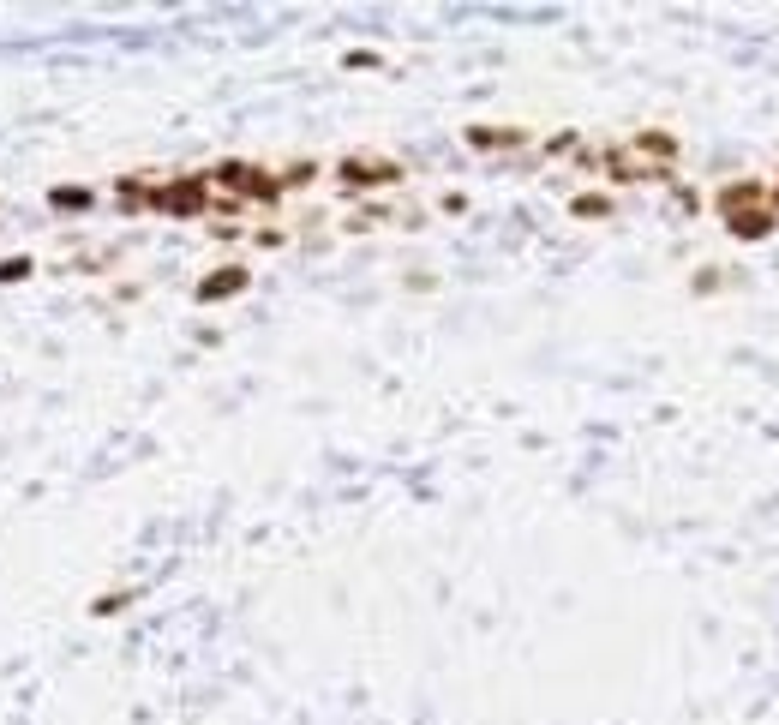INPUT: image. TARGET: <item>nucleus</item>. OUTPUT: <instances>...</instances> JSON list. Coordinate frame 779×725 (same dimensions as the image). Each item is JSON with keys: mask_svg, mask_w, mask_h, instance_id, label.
I'll list each match as a JSON object with an SVG mask.
<instances>
[{"mask_svg": "<svg viewBox=\"0 0 779 725\" xmlns=\"http://www.w3.org/2000/svg\"><path fill=\"white\" fill-rule=\"evenodd\" d=\"M216 192L204 174H174V180H156L150 186V210L156 216H174V222H192V216H210Z\"/></svg>", "mask_w": 779, "mask_h": 725, "instance_id": "obj_1", "label": "nucleus"}, {"mask_svg": "<svg viewBox=\"0 0 779 725\" xmlns=\"http://www.w3.org/2000/svg\"><path fill=\"white\" fill-rule=\"evenodd\" d=\"M246 288H252V270H246V264H216V270L198 276L192 300H198V306H222V300H234V294H246Z\"/></svg>", "mask_w": 779, "mask_h": 725, "instance_id": "obj_2", "label": "nucleus"}, {"mask_svg": "<svg viewBox=\"0 0 779 725\" xmlns=\"http://www.w3.org/2000/svg\"><path fill=\"white\" fill-rule=\"evenodd\" d=\"M42 204H48L54 216H90V210H96V186H84V180H54V186L42 192Z\"/></svg>", "mask_w": 779, "mask_h": 725, "instance_id": "obj_3", "label": "nucleus"}, {"mask_svg": "<svg viewBox=\"0 0 779 725\" xmlns=\"http://www.w3.org/2000/svg\"><path fill=\"white\" fill-rule=\"evenodd\" d=\"M150 186H156L150 174H120L114 180V210L120 216H144L150 210Z\"/></svg>", "mask_w": 779, "mask_h": 725, "instance_id": "obj_4", "label": "nucleus"}, {"mask_svg": "<svg viewBox=\"0 0 779 725\" xmlns=\"http://www.w3.org/2000/svg\"><path fill=\"white\" fill-rule=\"evenodd\" d=\"M30 276H36V252H6L0 258V288H18Z\"/></svg>", "mask_w": 779, "mask_h": 725, "instance_id": "obj_5", "label": "nucleus"}, {"mask_svg": "<svg viewBox=\"0 0 779 725\" xmlns=\"http://www.w3.org/2000/svg\"><path fill=\"white\" fill-rule=\"evenodd\" d=\"M342 180H360V186H378V180H396L390 162H342Z\"/></svg>", "mask_w": 779, "mask_h": 725, "instance_id": "obj_6", "label": "nucleus"}, {"mask_svg": "<svg viewBox=\"0 0 779 725\" xmlns=\"http://www.w3.org/2000/svg\"><path fill=\"white\" fill-rule=\"evenodd\" d=\"M138 600V588H114V594H96L90 600V618H114V612H126Z\"/></svg>", "mask_w": 779, "mask_h": 725, "instance_id": "obj_7", "label": "nucleus"}, {"mask_svg": "<svg viewBox=\"0 0 779 725\" xmlns=\"http://www.w3.org/2000/svg\"><path fill=\"white\" fill-rule=\"evenodd\" d=\"M606 210H612V204H606V198H594V192H582V198H576V216H606Z\"/></svg>", "mask_w": 779, "mask_h": 725, "instance_id": "obj_8", "label": "nucleus"}]
</instances>
